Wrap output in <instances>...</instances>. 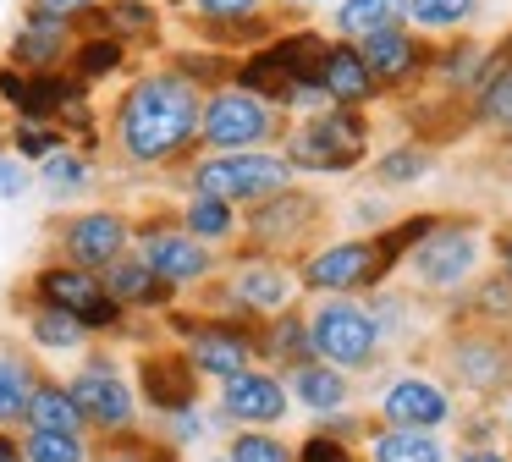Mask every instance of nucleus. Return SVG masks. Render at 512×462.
I'll return each mask as SVG.
<instances>
[{"label":"nucleus","instance_id":"obj_15","mask_svg":"<svg viewBox=\"0 0 512 462\" xmlns=\"http://www.w3.org/2000/svg\"><path fill=\"white\" fill-rule=\"evenodd\" d=\"M138 248H144L149 270H155L160 281H171V286L210 275V248H204L193 231H144V237H138Z\"/></svg>","mask_w":512,"mask_h":462},{"label":"nucleus","instance_id":"obj_31","mask_svg":"<svg viewBox=\"0 0 512 462\" xmlns=\"http://www.w3.org/2000/svg\"><path fill=\"white\" fill-rule=\"evenodd\" d=\"M479 0H408V22L419 33H452L463 22H474Z\"/></svg>","mask_w":512,"mask_h":462},{"label":"nucleus","instance_id":"obj_45","mask_svg":"<svg viewBox=\"0 0 512 462\" xmlns=\"http://www.w3.org/2000/svg\"><path fill=\"white\" fill-rule=\"evenodd\" d=\"M83 6H94V0H34V11H28V17H56V22H67V17H78Z\"/></svg>","mask_w":512,"mask_h":462},{"label":"nucleus","instance_id":"obj_8","mask_svg":"<svg viewBox=\"0 0 512 462\" xmlns=\"http://www.w3.org/2000/svg\"><path fill=\"white\" fill-rule=\"evenodd\" d=\"M204 143L221 154H237V149H259L265 138H276V110L270 99L248 94V88H215V99L204 105V121H199Z\"/></svg>","mask_w":512,"mask_h":462},{"label":"nucleus","instance_id":"obj_13","mask_svg":"<svg viewBox=\"0 0 512 462\" xmlns=\"http://www.w3.org/2000/svg\"><path fill=\"white\" fill-rule=\"evenodd\" d=\"M67 391H72V402L83 407L89 424H100V429H127L133 424V391L122 385V374H116L111 363H89Z\"/></svg>","mask_w":512,"mask_h":462},{"label":"nucleus","instance_id":"obj_18","mask_svg":"<svg viewBox=\"0 0 512 462\" xmlns=\"http://www.w3.org/2000/svg\"><path fill=\"white\" fill-rule=\"evenodd\" d=\"M320 83H325V94H331V105H353V110H364L369 99L380 94V83L369 77V66H364V55H358V44H325V61H320Z\"/></svg>","mask_w":512,"mask_h":462},{"label":"nucleus","instance_id":"obj_39","mask_svg":"<svg viewBox=\"0 0 512 462\" xmlns=\"http://www.w3.org/2000/svg\"><path fill=\"white\" fill-rule=\"evenodd\" d=\"M45 182L56 187V193H72V187H83V182H89V165H83L78 154L56 149V154L45 160Z\"/></svg>","mask_w":512,"mask_h":462},{"label":"nucleus","instance_id":"obj_20","mask_svg":"<svg viewBox=\"0 0 512 462\" xmlns=\"http://www.w3.org/2000/svg\"><path fill=\"white\" fill-rule=\"evenodd\" d=\"M292 292H298V281L270 259H248L232 270V297L243 308H254V314H281L292 303Z\"/></svg>","mask_w":512,"mask_h":462},{"label":"nucleus","instance_id":"obj_22","mask_svg":"<svg viewBox=\"0 0 512 462\" xmlns=\"http://www.w3.org/2000/svg\"><path fill=\"white\" fill-rule=\"evenodd\" d=\"M105 292L116 297V303H133V308H155L171 297V281H160L155 270H149L144 259H116L111 270H105Z\"/></svg>","mask_w":512,"mask_h":462},{"label":"nucleus","instance_id":"obj_27","mask_svg":"<svg viewBox=\"0 0 512 462\" xmlns=\"http://www.w3.org/2000/svg\"><path fill=\"white\" fill-rule=\"evenodd\" d=\"M23 418H28V429H67V435L83 429V407L72 402V391H61V385H34Z\"/></svg>","mask_w":512,"mask_h":462},{"label":"nucleus","instance_id":"obj_29","mask_svg":"<svg viewBox=\"0 0 512 462\" xmlns=\"http://www.w3.org/2000/svg\"><path fill=\"white\" fill-rule=\"evenodd\" d=\"M28 330H34V341L50 347V352H72L83 336H89V325H83L78 314H67V308H56V303H39L34 319H28Z\"/></svg>","mask_w":512,"mask_h":462},{"label":"nucleus","instance_id":"obj_49","mask_svg":"<svg viewBox=\"0 0 512 462\" xmlns=\"http://www.w3.org/2000/svg\"><path fill=\"white\" fill-rule=\"evenodd\" d=\"M149 462H177V451L166 446V451H155V457H149Z\"/></svg>","mask_w":512,"mask_h":462},{"label":"nucleus","instance_id":"obj_6","mask_svg":"<svg viewBox=\"0 0 512 462\" xmlns=\"http://www.w3.org/2000/svg\"><path fill=\"white\" fill-rule=\"evenodd\" d=\"M397 270V259L386 253L380 237H358V242H331L320 248L309 264H303L298 281L309 292H364V286H380Z\"/></svg>","mask_w":512,"mask_h":462},{"label":"nucleus","instance_id":"obj_34","mask_svg":"<svg viewBox=\"0 0 512 462\" xmlns=\"http://www.w3.org/2000/svg\"><path fill=\"white\" fill-rule=\"evenodd\" d=\"M23 451L28 462H89V446L78 435H67V429H28Z\"/></svg>","mask_w":512,"mask_h":462},{"label":"nucleus","instance_id":"obj_1","mask_svg":"<svg viewBox=\"0 0 512 462\" xmlns=\"http://www.w3.org/2000/svg\"><path fill=\"white\" fill-rule=\"evenodd\" d=\"M199 121H204L199 83L188 72H155V77L127 88L122 110H116V138H122V149L133 160L160 165V160L188 149Z\"/></svg>","mask_w":512,"mask_h":462},{"label":"nucleus","instance_id":"obj_46","mask_svg":"<svg viewBox=\"0 0 512 462\" xmlns=\"http://www.w3.org/2000/svg\"><path fill=\"white\" fill-rule=\"evenodd\" d=\"M496 253H501V270L512 275V226H501V231H496Z\"/></svg>","mask_w":512,"mask_h":462},{"label":"nucleus","instance_id":"obj_26","mask_svg":"<svg viewBox=\"0 0 512 462\" xmlns=\"http://www.w3.org/2000/svg\"><path fill=\"white\" fill-rule=\"evenodd\" d=\"M259 352H265V358H276L281 369H298V363H309V358H314L309 319H298V314H270V330H265V341H259Z\"/></svg>","mask_w":512,"mask_h":462},{"label":"nucleus","instance_id":"obj_30","mask_svg":"<svg viewBox=\"0 0 512 462\" xmlns=\"http://www.w3.org/2000/svg\"><path fill=\"white\" fill-rule=\"evenodd\" d=\"M72 105H78V88L50 72H34L23 83V99H17V110H28V116H56V110H72Z\"/></svg>","mask_w":512,"mask_h":462},{"label":"nucleus","instance_id":"obj_21","mask_svg":"<svg viewBox=\"0 0 512 462\" xmlns=\"http://www.w3.org/2000/svg\"><path fill=\"white\" fill-rule=\"evenodd\" d=\"M369 462H446V440L435 429H375L369 435Z\"/></svg>","mask_w":512,"mask_h":462},{"label":"nucleus","instance_id":"obj_25","mask_svg":"<svg viewBox=\"0 0 512 462\" xmlns=\"http://www.w3.org/2000/svg\"><path fill=\"white\" fill-rule=\"evenodd\" d=\"M402 17H408V0H342L336 6V33L358 44L380 28H402Z\"/></svg>","mask_w":512,"mask_h":462},{"label":"nucleus","instance_id":"obj_23","mask_svg":"<svg viewBox=\"0 0 512 462\" xmlns=\"http://www.w3.org/2000/svg\"><path fill=\"white\" fill-rule=\"evenodd\" d=\"M67 50V22L56 17H28V28L12 39V61L28 66V72H50Z\"/></svg>","mask_w":512,"mask_h":462},{"label":"nucleus","instance_id":"obj_5","mask_svg":"<svg viewBox=\"0 0 512 462\" xmlns=\"http://www.w3.org/2000/svg\"><path fill=\"white\" fill-rule=\"evenodd\" d=\"M474 264H479V231L468 226V220L435 215V226L408 248L402 270L413 275L419 292H452V286H463L468 275H474Z\"/></svg>","mask_w":512,"mask_h":462},{"label":"nucleus","instance_id":"obj_17","mask_svg":"<svg viewBox=\"0 0 512 462\" xmlns=\"http://www.w3.org/2000/svg\"><path fill=\"white\" fill-rule=\"evenodd\" d=\"M221 407L226 418H237V424H276L281 413H287V385L276 380V374H259V369H243L232 374V380H221Z\"/></svg>","mask_w":512,"mask_h":462},{"label":"nucleus","instance_id":"obj_24","mask_svg":"<svg viewBox=\"0 0 512 462\" xmlns=\"http://www.w3.org/2000/svg\"><path fill=\"white\" fill-rule=\"evenodd\" d=\"M292 396H298L303 407H314V413H336V407H347V374L336 369V363H298L292 369Z\"/></svg>","mask_w":512,"mask_h":462},{"label":"nucleus","instance_id":"obj_28","mask_svg":"<svg viewBox=\"0 0 512 462\" xmlns=\"http://www.w3.org/2000/svg\"><path fill=\"white\" fill-rule=\"evenodd\" d=\"M430 165H435V154L424 143H397V149H386L375 160V182L380 187H413L430 176Z\"/></svg>","mask_w":512,"mask_h":462},{"label":"nucleus","instance_id":"obj_43","mask_svg":"<svg viewBox=\"0 0 512 462\" xmlns=\"http://www.w3.org/2000/svg\"><path fill=\"white\" fill-rule=\"evenodd\" d=\"M298 462H353V451H347L336 435H314V440H303Z\"/></svg>","mask_w":512,"mask_h":462},{"label":"nucleus","instance_id":"obj_54","mask_svg":"<svg viewBox=\"0 0 512 462\" xmlns=\"http://www.w3.org/2000/svg\"><path fill=\"white\" fill-rule=\"evenodd\" d=\"M177 6H182V0H177Z\"/></svg>","mask_w":512,"mask_h":462},{"label":"nucleus","instance_id":"obj_2","mask_svg":"<svg viewBox=\"0 0 512 462\" xmlns=\"http://www.w3.org/2000/svg\"><path fill=\"white\" fill-rule=\"evenodd\" d=\"M369 154V121L353 105H325L287 138V165L292 171H353Z\"/></svg>","mask_w":512,"mask_h":462},{"label":"nucleus","instance_id":"obj_3","mask_svg":"<svg viewBox=\"0 0 512 462\" xmlns=\"http://www.w3.org/2000/svg\"><path fill=\"white\" fill-rule=\"evenodd\" d=\"M309 341H314V358L336 363L342 374L369 369L380 352L375 308L353 303L347 292H325V303H314V314H309Z\"/></svg>","mask_w":512,"mask_h":462},{"label":"nucleus","instance_id":"obj_42","mask_svg":"<svg viewBox=\"0 0 512 462\" xmlns=\"http://www.w3.org/2000/svg\"><path fill=\"white\" fill-rule=\"evenodd\" d=\"M56 149H61V132L39 127V121H23V127H17V154H28V160H50Z\"/></svg>","mask_w":512,"mask_h":462},{"label":"nucleus","instance_id":"obj_41","mask_svg":"<svg viewBox=\"0 0 512 462\" xmlns=\"http://www.w3.org/2000/svg\"><path fill=\"white\" fill-rule=\"evenodd\" d=\"M105 22H111L116 33H149L155 28V11H149L144 0H116V6L105 11Z\"/></svg>","mask_w":512,"mask_h":462},{"label":"nucleus","instance_id":"obj_50","mask_svg":"<svg viewBox=\"0 0 512 462\" xmlns=\"http://www.w3.org/2000/svg\"><path fill=\"white\" fill-rule=\"evenodd\" d=\"M287 6H320V0H287Z\"/></svg>","mask_w":512,"mask_h":462},{"label":"nucleus","instance_id":"obj_16","mask_svg":"<svg viewBox=\"0 0 512 462\" xmlns=\"http://www.w3.org/2000/svg\"><path fill=\"white\" fill-rule=\"evenodd\" d=\"M254 352H259L254 330H243V325H199V330H193L188 358H193V369H199V374L232 380V374L248 369V358H254Z\"/></svg>","mask_w":512,"mask_h":462},{"label":"nucleus","instance_id":"obj_35","mask_svg":"<svg viewBox=\"0 0 512 462\" xmlns=\"http://www.w3.org/2000/svg\"><path fill=\"white\" fill-rule=\"evenodd\" d=\"M474 116L490 121V127H501V132H512V66L474 88Z\"/></svg>","mask_w":512,"mask_h":462},{"label":"nucleus","instance_id":"obj_19","mask_svg":"<svg viewBox=\"0 0 512 462\" xmlns=\"http://www.w3.org/2000/svg\"><path fill=\"white\" fill-rule=\"evenodd\" d=\"M67 253L89 270H111L127 253V220L122 215H78L67 226Z\"/></svg>","mask_w":512,"mask_h":462},{"label":"nucleus","instance_id":"obj_37","mask_svg":"<svg viewBox=\"0 0 512 462\" xmlns=\"http://www.w3.org/2000/svg\"><path fill=\"white\" fill-rule=\"evenodd\" d=\"M232 462H292V446H281L276 435H259V429H243L232 440Z\"/></svg>","mask_w":512,"mask_h":462},{"label":"nucleus","instance_id":"obj_38","mask_svg":"<svg viewBox=\"0 0 512 462\" xmlns=\"http://www.w3.org/2000/svg\"><path fill=\"white\" fill-rule=\"evenodd\" d=\"M188 6L204 22H215V28H232V22H254L265 11V0H188Z\"/></svg>","mask_w":512,"mask_h":462},{"label":"nucleus","instance_id":"obj_33","mask_svg":"<svg viewBox=\"0 0 512 462\" xmlns=\"http://www.w3.org/2000/svg\"><path fill=\"white\" fill-rule=\"evenodd\" d=\"M188 231L199 242H221V237H232L237 231V220H232V204L226 198H215V193H199L188 204Z\"/></svg>","mask_w":512,"mask_h":462},{"label":"nucleus","instance_id":"obj_47","mask_svg":"<svg viewBox=\"0 0 512 462\" xmlns=\"http://www.w3.org/2000/svg\"><path fill=\"white\" fill-rule=\"evenodd\" d=\"M0 462H28V451H23V446H17V440H12V435H0Z\"/></svg>","mask_w":512,"mask_h":462},{"label":"nucleus","instance_id":"obj_51","mask_svg":"<svg viewBox=\"0 0 512 462\" xmlns=\"http://www.w3.org/2000/svg\"><path fill=\"white\" fill-rule=\"evenodd\" d=\"M105 462H133V457H105Z\"/></svg>","mask_w":512,"mask_h":462},{"label":"nucleus","instance_id":"obj_12","mask_svg":"<svg viewBox=\"0 0 512 462\" xmlns=\"http://www.w3.org/2000/svg\"><path fill=\"white\" fill-rule=\"evenodd\" d=\"M138 385H144V402L160 413H188L199 402V369L188 352H149L138 363Z\"/></svg>","mask_w":512,"mask_h":462},{"label":"nucleus","instance_id":"obj_48","mask_svg":"<svg viewBox=\"0 0 512 462\" xmlns=\"http://www.w3.org/2000/svg\"><path fill=\"white\" fill-rule=\"evenodd\" d=\"M457 462H507V457H501V451H485V446H479V451H463Z\"/></svg>","mask_w":512,"mask_h":462},{"label":"nucleus","instance_id":"obj_11","mask_svg":"<svg viewBox=\"0 0 512 462\" xmlns=\"http://www.w3.org/2000/svg\"><path fill=\"white\" fill-rule=\"evenodd\" d=\"M358 55H364L369 77H375L380 88H402V83H413V77L430 66V50H424V44L413 39L408 28H380V33H369V39H358Z\"/></svg>","mask_w":512,"mask_h":462},{"label":"nucleus","instance_id":"obj_9","mask_svg":"<svg viewBox=\"0 0 512 462\" xmlns=\"http://www.w3.org/2000/svg\"><path fill=\"white\" fill-rule=\"evenodd\" d=\"M34 292H39V303H56V308H67V314H78L89 330H111V325H122V303H116V297L105 292V281H94V270L50 264V270H39Z\"/></svg>","mask_w":512,"mask_h":462},{"label":"nucleus","instance_id":"obj_40","mask_svg":"<svg viewBox=\"0 0 512 462\" xmlns=\"http://www.w3.org/2000/svg\"><path fill=\"white\" fill-rule=\"evenodd\" d=\"M116 66H122V44L116 39H89L78 50V72L83 77H105V72H116Z\"/></svg>","mask_w":512,"mask_h":462},{"label":"nucleus","instance_id":"obj_44","mask_svg":"<svg viewBox=\"0 0 512 462\" xmlns=\"http://www.w3.org/2000/svg\"><path fill=\"white\" fill-rule=\"evenodd\" d=\"M23 193H28V171L0 154V198H23Z\"/></svg>","mask_w":512,"mask_h":462},{"label":"nucleus","instance_id":"obj_36","mask_svg":"<svg viewBox=\"0 0 512 462\" xmlns=\"http://www.w3.org/2000/svg\"><path fill=\"white\" fill-rule=\"evenodd\" d=\"M28 396H34V374H28V363L23 358H0V424H6V418H23Z\"/></svg>","mask_w":512,"mask_h":462},{"label":"nucleus","instance_id":"obj_7","mask_svg":"<svg viewBox=\"0 0 512 462\" xmlns=\"http://www.w3.org/2000/svg\"><path fill=\"white\" fill-rule=\"evenodd\" d=\"M446 369L474 396H496L512 385V341L496 325H457L446 341Z\"/></svg>","mask_w":512,"mask_h":462},{"label":"nucleus","instance_id":"obj_32","mask_svg":"<svg viewBox=\"0 0 512 462\" xmlns=\"http://www.w3.org/2000/svg\"><path fill=\"white\" fill-rule=\"evenodd\" d=\"M468 314H474L479 325H512V275L507 270L485 275V281L474 286V297H468Z\"/></svg>","mask_w":512,"mask_h":462},{"label":"nucleus","instance_id":"obj_52","mask_svg":"<svg viewBox=\"0 0 512 462\" xmlns=\"http://www.w3.org/2000/svg\"><path fill=\"white\" fill-rule=\"evenodd\" d=\"M210 462H232V457H210Z\"/></svg>","mask_w":512,"mask_h":462},{"label":"nucleus","instance_id":"obj_10","mask_svg":"<svg viewBox=\"0 0 512 462\" xmlns=\"http://www.w3.org/2000/svg\"><path fill=\"white\" fill-rule=\"evenodd\" d=\"M380 418L397 429H441L452 418V396H446V385L424 380V374H402L380 396Z\"/></svg>","mask_w":512,"mask_h":462},{"label":"nucleus","instance_id":"obj_4","mask_svg":"<svg viewBox=\"0 0 512 462\" xmlns=\"http://www.w3.org/2000/svg\"><path fill=\"white\" fill-rule=\"evenodd\" d=\"M193 187L226 198V204H265V198L292 187V165H287V154L237 149V154H215V160L193 165Z\"/></svg>","mask_w":512,"mask_h":462},{"label":"nucleus","instance_id":"obj_53","mask_svg":"<svg viewBox=\"0 0 512 462\" xmlns=\"http://www.w3.org/2000/svg\"><path fill=\"white\" fill-rule=\"evenodd\" d=\"M507 424H512V402H507Z\"/></svg>","mask_w":512,"mask_h":462},{"label":"nucleus","instance_id":"obj_14","mask_svg":"<svg viewBox=\"0 0 512 462\" xmlns=\"http://www.w3.org/2000/svg\"><path fill=\"white\" fill-rule=\"evenodd\" d=\"M320 198L314 193H298V187H287V193L265 198V204H254V215H248V231H254V242H265V248H281V242H298L303 231L320 220Z\"/></svg>","mask_w":512,"mask_h":462}]
</instances>
